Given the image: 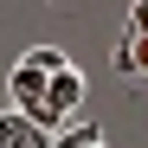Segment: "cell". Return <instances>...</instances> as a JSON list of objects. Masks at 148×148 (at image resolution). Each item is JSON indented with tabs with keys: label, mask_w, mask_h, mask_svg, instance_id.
Listing matches in <instances>:
<instances>
[{
	"label": "cell",
	"mask_w": 148,
	"mask_h": 148,
	"mask_svg": "<svg viewBox=\"0 0 148 148\" xmlns=\"http://www.w3.org/2000/svg\"><path fill=\"white\" fill-rule=\"evenodd\" d=\"M26 58H32L39 71H64V64H71V58L58 52V45H32V52H26Z\"/></svg>",
	"instance_id": "6"
},
{
	"label": "cell",
	"mask_w": 148,
	"mask_h": 148,
	"mask_svg": "<svg viewBox=\"0 0 148 148\" xmlns=\"http://www.w3.org/2000/svg\"><path fill=\"white\" fill-rule=\"evenodd\" d=\"M122 32H129V39H148V0H135V7H129V19H122Z\"/></svg>",
	"instance_id": "7"
},
{
	"label": "cell",
	"mask_w": 148,
	"mask_h": 148,
	"mask_svg": "<svg viewBox=\"0 0 148 148\" xmlns=\"http://www.w3.org/2000/svg\"><path fill=\"white\" fill-rule=\"evenodd\" d=\"M52 110H58V122H64V129L77 122V110H84V77H77V64L52 71Z\"/></svg>",
	"instance_id": "2"
},
{
	"label": "cell",
	"mask_w": 148,
	"mask_h": 148,
	"mask_svg": "<svg viewBox=\"0 0 148 148\" xmlns=\"http://www.w3.org/2000/svg\"><path fill=\"white\" fill-rule=\"evenodd\" d=\"M110 71H116V77H142V71H135V39H116V52H110Z\"/></svg>",
	"instance_id": "5"
},
{
	"label": "cell",
	"mask_w": 148,
	"mask_h": 148,
	"mask_svg": "<svg viewBox=\"0 0 148 148\" xmlns=\"http://www.w3.org/2000/svg\"><path fill=\"white\" fill-rule=\"evenodd\" d=\"M52 148H103V122H97V116H90V122H71Z\"/></svg>",
	"instance_id": "4"
},
{
	"label": "cell",
	"mask_w": 148,
	"mask_h": 148,
	"mask_svg": "<svg viewBox=\"0 0 148 148\" xmlns=\"http://www.w3.org/2000/svg\"><path fill=\"white\" fill-rule=\"evenodd\" d=\"M122 39H129V32H122ZM135 71L148 77V39H135Z\"/></svg>",
	"instance_id": "8"
},
{
	"label": "cell",
	"mask_w": 148,
	"mask_h": 148,
	"mask_svg": "<svg viewBox=\"0 0 148 148\" xmlns=\"http://www.w3.org/2000/svg\"><path fill=\"white\" fill-rule=\"evenodd\" d=\"M7 110H19V116H32L45 135H64V122H58V110H52V71H39L32 58H19L13 71H7Z\"/></svg>",
	"instance_id": "1"
},
{
	"label": "cell",
	"mask_w": 148,
	"mask_h": 148,
	"mask_svg": "<svg viewBox=\"0 0 148 148\" xmlns=\"http://www.w3.org/2000/svg\"><path fill=\"white\" fill-rule=\"evenodd\" d=\"M58 135H45L32 116H19V110H0V148H52Z\"/></svg>",
	"instance_id": "3"
}]
</instances>
